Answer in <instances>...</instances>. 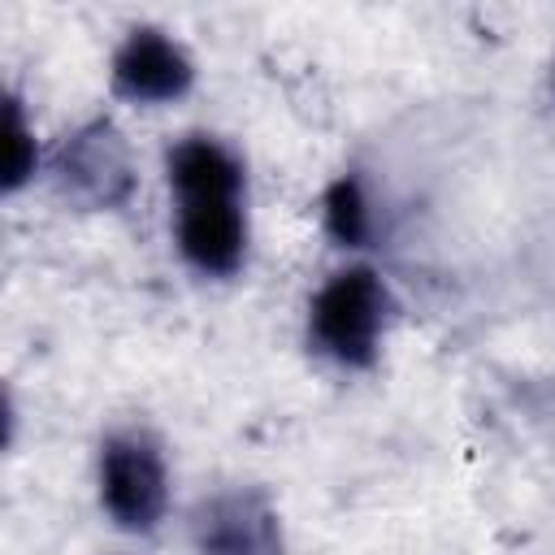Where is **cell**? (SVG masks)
I'll use <instances>...</instances> for the list:
<instances>
[{
    "label": "cell",
    "mask_w": 555,
    "mask_h": 555,
    "mask_svg": "<svg viewBox=\"0 0 555 555\" xmlns=\"http://www.w3.org/2000/svg\"><path fill=\"white\" fill-rule=\"evenodd\" d=\"M386 308L390 295L373 269L334 273L312 299V338L330 360L347 369H369L377 360Z\"/></svg>",
    "instance_id": "obj_1"
},
{
    "label": "cell",
    "mask_w": 555,
    "mask_h": 555,
    "mask_svg": "<svg viewBox=\"0 0 555 555\" xmlns=\"http://www.w3.org/2000/svg\"><path fill=\"white\" fill-rule=\"evenodd\" d=\"M56 186L61 195L87 208H117L134 191V165L126 139L108 121H91L69 134L56 152Z\"/></svg>",
    "instance_id": "obj_2"
},
{
    "label": "cell",
    "mask_w": 555,
    "mask_h": 555,
    "mask_svg": "<svg viewBox=\"0 0 555 555\" xmlns=\"http://www.w3.org/2000/svg\"><path fill=\"white\" fill-rule=\"evenodd\" d=\"M100 494L121 529L147 533L169 503L165 460L143 438H108L100 455Z\"/></svg>",
    "instance_id": "obj_3"
},
{
    "label": "cell",
    "mask_w": 555,
    "mask_h": 555,
    "mask_svg": "<svg viewBox=\"0 0 555 555\" xmlns=\"http://www.w3.org/2000/svg\"><path fill=\"white\" fill-rule=\"evenodd\" d=\"M191 529L204 555H282L278 512L256 490H230L199 503Z\"/></svg>",
    "instance_id": "obj_4"
},
{
    "label": "cell",
    "mask_w": 555,
    "mask_h": 555,
    "mask_svg": "<svg viewBox=\"0 0 555 555\" xmlns=\"http://www.w3.org/2000/svg\"><path fill=\"white\" fill-rule=\"evenodd\" d=\"M191 56L160 30L143 26L130 30V39L113 56V91L134 104H165L191 91Z\"/></svg>",
    "instance_id": "obj_5"
},
{
    "label": "cell",
    "mask_w": 555,
    "mask_h": 555,
    "mask_svg": "<svg viewBox=\"0 0 555 555\" xmlns=\"http://www.w3.org/2000/svg\"><path fill=\"white\" fill-rule=\"evenodd\" d=\"M178 247L199 273H234L243 264L247 225L238 212V195L212 199H178Z\"/></svg>",
    "instance_id": "obj_6"
},
{
    "label": "cell",
    "mask_w": 555,
    "mask_h": 555,
    "mask_svg": "<svg viewBox=\"0 0 555 555\" xmlns=\"http://www.w3.org/2000/svg\"><path fill=\"white\" fill-rule=\"evenodd\" d=\"M169 182L178 199H212L243 191V165L212 139H182L169 152Z\"/></svg>",
    "instance_id": "obj_7"
},
{
    "label": "cell",
    "mask_w": 555,
    "mask_h": 555,
    "mask_svg": "<svg viewBox=\"0 0 555 555\" xmlns=\"http://www.w3.org/2000/svg\"><path fill=\"white\" fill-rule=\"evenodd\" d=\"M325 230L343 247H364L369 243V204L356 178H334L325 191Z\"/></svg>",
    "instance_id": "obj_8"
},
{
    "label": "cell",
    "mask_w": 555,
    "mask_h": 555,
    "mask_svg": "<svg viewBox=\"0 0 555 555\" xmlns=\"http://www.w3.org/2000/svg\"><path fill=\"white\" fill-rule=\"evenodd\" d=\"M30 173H35V139L26 130V117H22L17 100H9V165H4V186L17 191Z\"/></svg>",
    "instance_id": "obj_9"
}]
</instances>
